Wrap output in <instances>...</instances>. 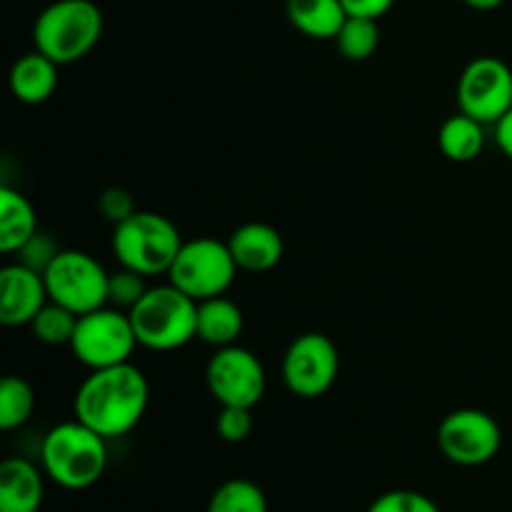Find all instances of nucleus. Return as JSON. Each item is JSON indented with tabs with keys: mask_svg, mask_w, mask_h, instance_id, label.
I'll return each instance as SVG.
<instances>
[{
	"mask_svg": "<svg viewBox=\"0 0 512 512\" xmlns=\"http://www.w3.org/2000/svg\"><path fill=\"white\" fill-rule=\"evenodd\" d=\"M460 113L495 125L512 108V70L493 55L470 60L458 80Z\"/></svg>",
	"mask_w": 512,
	"mask_h": 512,
	"instance_id": "9b49d317",
	"label": "nucleus"
},
{
	"mask_svg": "<svg viewBox=\"0 0 512 512\" xmlns=\"http://www.w3.org/2000/svg\"><path fill=\"white\" fill-rule=\"evenodd\" d=\"M463 3L470 5V8H475V10H495V8H500L505 0H463Z\"/></svg>",
	"mask_w": 512,
	"mask_h": 512,
	"instance_id": "2f4dec72",
	"label": "nucleus"
},
{
	"mask_svg": "<svg viewBox=\"0 0 512 512\" xmlns=\"http://www.w3.org/2000/svg\"><path fill=\"white\" fill-rule=\"evenodd\" d=\"M183 243L173 220L153 210H135L113 230V255L120 268H130L145 278L168 275Z\"/></svg>",
	"mask_w": 512,
	"mask_h": 512,
	"instance_id": "39448f33",
	"label": "nucleus"
},
{
	"mask_svg": "<svg viewBox=\"0 0 512 512\" xmlns=\"http://www.w3.org/2000/svg\"><path fill=\"white\" fill-rule=\"evenodd\" d=\"M335 45H338L340 55L353 63H363V60L373 58L375 50L380 45V25L375 18H358V15H348L340 33L335 35Z\"/></svg>",
	"mask_w": 512,
	"mask_h": 512,
	"instance_id": "412c9836",
	"label": "nucleus"
},
{
	"mask_svg": "<svg viewBox=\"0 0 512 512\" xmlns=\"http://www.w3.org/2000/svg\"><path fill=\"white\" fill-rule=\"evenodd\" d=\"M438 145L453 163H473L485 148V125L465 113L453 115L440 125Z\"/></svg>",
	"mask_w": 512,
	"mask_h": 512,
	"instance_id": "aec40b11",
	"label": "nucleus"
},
{
	"mask_svg": "<svg viewBox=\"0 0 512 512\" xmlns=\"http://www.w3.org/2000/svg\"><path fill=\"white\" fill-rule=\"evenodd\" d=\"M285 10L293 28L313 40H335L348 20L340 0H288Z\"/></svg>",
	"mask_w": 512,
	"mask_h": 512,
	"instance_id": "f3484780",
	"label": "nucleus"
},
{
	"mask_svg": "<svg viewBox=\"0 0 512 512\" xmlns=\"http://www.w3.org/2000/svg\"><path fill=\"white\" fill-rule=\"evenodd\" d=\"M340 373V353L323 333H303L288 345L283 358V380L298 398L315 400L328 393Z\"/></svg>",
	"mask_w": 512,
	"mask_h": 512,
	"instance_id": "f8f14e48",
	"label": "nucleus"
},
{
	"mask_svg": "<svg viewBox=\"0 0 512 512\" xmlns=\"http://www.w3.org/2000/svg\"><path fill=\"white\" fill-rule=\"evenodd\" d=\"M208 512H268V498L253 480L235 478L215 490Z\"/></svg>",
	"mask_w": 512,
	"mask_h": 512,
	"instance_id": "4be33fe9",
	"label": "nucleus"
},
{
	"mask_svg": "<svg viewBox=\"0 0 512 512\" xmlns=\"http://www.w3.org/2000/svg\"><path fill=\"white\" fill-rule=\"evenodd\" d=\"M58 253H60V248L55 245V240L50 238V235L40 233L38 230V233H35L33 238H30L28 243L18 250V263L38 270V273H45V270H48V265L53 263L55 255Z\"/></svg>",
	"mask_w": 512,
	"mask_h": 512,
	"instance_id": "cd10ccee",
	"label": "nucleus"
},
{
	"mask_svg": "<svg viewBox=\"0 0 512 512\" xmlns=\"http://www.w3.org/2000/svg\"><path fill=\"white\" fill-rule=\"evenodd\" d=\"M78 318L80 315L70 313L63 305L48 300V305L33 318L30 330H33L35 340L45 345H70L75 328H78Z\"/></svg>",
	"mask_w": 512,
	"mask_h": 512,
	"instance_id": "b1692460",
	"label": "nucleus"
},
{
	"mask_svg": "<svg viewBox=\"0 0 512 512\" xmlns=\"http://www.w3.org/2000/svg\"><path fill=\"white\" fill-rule=\"evenodd\" d=\"M228 248L245 273H268L283 260V235L268 223H245L230 235Z\"/></svg>",
	"mask_w": 512,
	"mask_h": 512,
	"instance_id": "4468645a",
	"label": "nucleus"
},
{
	"mask_svg": "<svg viewBox=\"0 0 512 512\" xmlns=\"http://www.w3.org/2000/svg\"><path fill=\"white\" fill-rule=\"evenodd\" d=\"M48 288L38 270L23 263L0 270V323L8 328L33 323L35 315L48 305Z\"/></svg>",
	"mask_w": 512,
	"mask_h": 512,
	"instance_id": "ddd939ff",
	"label": "nucleus"
},
{
	"mask_svg": "<svg viewBox=\"0 0 512 512\" xmlns=\"http://www.w3.org/2000/svg\"><path fill=\"white\" fill-rule=\"evenodd\" d=\"M103 25V10L93 0H55L35 18V50L58 65L78 63L100 43Z\"/></svg>",
	"mask_w": 512,
	"mask_h": 512,
	"instance_id": "7ed1b4c3",
	"label": "nucleus"
},
{
	"mask_svg": "<svg viewBox=\"0 0 512 512\" xmlns=\"http://www.w3.org/2000/svg\"><path fill=\"white\" fill-rule=\"evenodd\" d=\"M100 210H103V215L110 220V223L118 225L135 213V203L133 198H130L128 190L108 188L103 195H100Z\"/></svg>",
	"mask_w": 512,
	"mask_h": 512,
	"instance_id": "c85d7f7f",
	"label": "nucleus"
},
{
	"mask_svg": "<svg viewBox=\"0 0 512 512\" xmlns=\"http://www.w3.org/2000/svg\"><path fill=\"white\" fill-rule=\"evenodd\" d=\"M108 440L80 420L55 425L40 445L43 470L65 490H85L108 468Z\"/></svg>",
	"mask_w": 512,
	"mask_h": 512,
	"instance_id": "f03ea898",
	"label": "nucleus"
},
{
	"mask_svg": "<svg viewBox=\"0 0 512 512\" xmlns=\"http://www.w3.org/2000/svg\"><path fill=\"white\" fill-rule=\"evenodd\" d=\"M130 323L143 348L158 353L178 350L198 338V300L168 280L148 288L143 300L130 310Z\"/></svg>",
	"mask_w": 512,
	"mask_h": 512,
	"instance_id": "20e7f679",
	"label": "nucleus"
},
{
	"mask_svg": "<svg viewBox=\"0 0 512 512\" xmlns=\"http://www.w3.org/2000/svg\"><path fill=\"white\" fill-rule=\"evenodd\" d=\"M495 143L503 150L505 158L512 160V108L495 123Z\"/></svg>",
	"mask_w": 512,
	"mask_h": 512,
	"instance_id": "7c9ffc66",
	"label": "nucleus"
},
{
	"mask_svg": "<svg viewBox=\"0 0 512 512\" xmlns=\"http://www.w3.org/2000/svg\"><path fill=\"white\" fill-rule=\"evenodd\" d=\"M43 498V475L30 460H3L0 465V512H38Z\"/></svg>",
	"mask_w": 512,
	"mask_h": 512,
	"instance_id": "2eb2a0df",
	"label": "nucleus"
},
{
	"mask_svg": "<svg viewBox=\"0 0 512 512\" xmlns=\"http://www.w3.org/2000/svg\"><path fill=\"white\" fill-rule=\"evenodd\" d=\"M245 328L243 310L225 295L198 303V338L213 348H228L238 343Z\"/></svg>",
	"mask_w": 512,
	"mask_h": 512,
	"instance_id": "a211bd4d",
	"label": "nucleus"
},
{
	"mask_svg": "<svg viewBox=\"0 0 512 512\" xmlns=\"http://www.w3.org/2000/svg\"><path fill=\"white\" fill-rule=\"evenodd\" d=\"M150 403V385L133 363L90 370L75 393V420L105 440L128 435L143 420Z\"/></svg>",
	"mask_w": 512,
	"mask_h": 512,
	"instance_id": "f257e3e1",
	"label": "nucleus"
},
{
	"mask_svg": "<svg viewBox=\"0 0 512 512\" xmlns=\"http://www.w3.org/2000/svg\"><path fill=\"white\" fill-rule=\"evenodd\" d=\"M208 390L220 408H250L263 400L268 375L253 350L243 345L218 348L205 370Z\"/></svg>",
	"mask_w": 512,
	"mask_h": 512,
	"instance_id": "1a4fd4ad",
	"label": "nucleus"
},
{
	"mask_svg": "<svg viewBox=\"0 0 512 512\" xmlns=\"http://www.w3.org/2000/svg\"><path fill=\"white\" fill-rule=\"evenodd\" d=\"M145 293H148L145 275L135 273V270L130 268H118L115 273H110L108 305H113V308L130 313V310L143 300Z\"/></svg>",
	"mask_w": 512,
	"mask_h": 512,
	"instance_id": "393cba45",
	"label": "nucleus"
},
{
	"mask_svg": "<svg viewBox=\"0 0 512 512\" xmlns=\"http://www.w3.org/2000/svg\"><path fill=\"white\" fill-rule=\"evenodd\" d=\"M58 68L55 60L40 50L20 55L10 68V90L25 105H40L58 88Z\"/></svg>",
	"mask_w": 512,
	"mask_h": 512,
	"instance_id": "dca6fc26",
	"label": "nucleus"
},
{
	"mask_svg": "<svg viewBox=\"0 0 512 512\" xmlns=\"http://www.w3.org/2000/svg\"><path fill=\"white\" fill-rule=\"evenodd\" d=\"M138 345L130 313L105 305L93 313L80 315L78 328H75L68 348L73 350L75 360L83 363L85 368L100 370L130 363V355Z\"/></svg>",
	"mask_w": 512,
	"mask_h": 512,
	"instance_id": "423d86ee",
	"label": "nucleus"
},
{
	"mask_svg": "<svg viewBox=\"0 0 512 512\" xmlns=\"http://www.w3.org/2000/svg\"><path fill=\"white\" fill-rule=\"evenodd\" d=\"M438 448L450 463L478 468L503 448V430L490 413L478 408L453 410L438 428Z\"/></svg>",
	"mask_w": 512,
	"mask_h": 512,
	"instance_id": "9d476101",
	"label": "nucleus"
},
{
	"mask_svg": "<svg viewBox=\"0 0 512 512\" xmlns=\"http://www.w3.org/2000/svg\"><path fill=\"white\" fill-rule=\"evenodd\" d=\"M238 263L228 243L215 238L185 240L168 270V280L193 300H208L225 295L238 275Z\"/></svg>",
	"mask_w": 512,
	"mask_h": 512,
	"instance_id": "0eeeda50",
	"label": "nucleus"
},
{
	"mask_svg": "<svg viewBox=\"0 0 512 512\" xmlns=\"http://www.w3.org/2000/svg\"><path fill=\"white\" fill-rule=\"evenodd\" d=\"M35 410V393L23 378L8 375L0 383V428H23Z\"/></svg>",
	"mask_w": 512,
	"mask_h": 512,
	"instance_id": "5701e85b",
	"label": "nucleus"
},
{
	"mask_svg": "<svg viewBox=\"0 0 512 512\" xmlns=\"http://www.w3.org/2000/svg\"><path fill=\"white\" fill-rule=\"evenodd\" d=\"M215 433L225 443H243L253 433V410L250 408H220L215 418Z\"/></svg>",
	"mask_w": 512,
	"mask_h": 512,
	"instance_id": "bb28decb",
	"label": "nucleus"
},
{
	"mask_svg": "<svg viewBox=\"0 0 512 512\" xmlns=\"http://www.w3.org/2000/svg\"><path fill=\"white\" fill-rule=\"evenodd\" d=\"M368 512H440V508L418 490H388L373 500Z\"/></svg>",
	"mask_w": 512,
	"mask_h": 512,
	"instance_id": "a878e982",
	"label": "nucleus"
},
{
	"mask_svg": "<svg viewBox=\"0 0 512 512\" xmlns=\"http://www.w3.org/2000/svg\"><path fill=\"white\" fill-rule=\"evenodd\" d=\"M340 3L348 10V15L380 20L390 8H393L395 0H340Z\"/></svg>",
	"mask_w": 512,
	"mask_h": 512,
	"instance_id": "c756f323",
	"label": "nucleus"
},
{
	"mask_svg": "<svg viewBox=\"0 0 512 512\" xmlns=\"http://www.w3.org/2000/svg\"><path fill=\"white\" fill-rule=\"evenodd\" d=\"M38 233L33 203L13 188H0V250L18 253Z\"/></svg>",
	"mask_w": 512,
	"mask_h": 512,
	"instance_id": "6ab92c4d",
	"label": "nucleus"
},
{
	"mask_svg": "<svg viewBox=\"0 0 512 512\" xmlns=\"http://www.w3.org/2000/svg\"><path fill=\"white\" fill-rule=\"evenodd\" d=\"M43 278L48 298L70 313L85 315L108 305L110 273L83 250H60Z\"/></svg>",
	"mask_w": 512,
	"mask_h": 512,
	"instance_id": "6e6552de",
	"label": "nucleus"
}]
</instances>
